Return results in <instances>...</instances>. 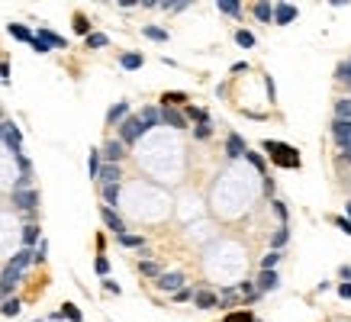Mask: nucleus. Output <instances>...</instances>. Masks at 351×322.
<instances>
[{"mask_svg":"<svg viewBox=\"0 0 351 322\" xmlns=\"http://www.w3.org/2000/svg\"><path fill=\"white\" fill-rule=\"evenodd\" d=\"M39 225H35V222H26V229H23V248H29V252H32V245L35 242H39Z\"/></svg>","mask_w":351,"mask_h":322,"instance_id":"nucleus-22","label":"nucleus"},{"mask_svg":"<svg viewBox=\"0 0 351 322\" xmlns=\"http://www.w3.org/2000/svg\"><path fill=\"white\" fill-rule=\"evenodd\" d=\"M32 264V252H29V248H20V252L13 255V258H10V271H16V274H23V271H26Z\"/></svg>","mask_w":351,"mask_h":322,"instance_id":"nucleus-10","label":"nucleus"},{"mask_svg":"<svg viewBox=\"0 0 351 322\" xmlns=\"http://www.w3.org/2000/svg\"><path fill=\"white\" fill-rule=\"evenodd\" d=\"M245 151H248V148H245V139H242V136H229V139H226V155H229L232 161H235V158H245Z\"/></svg>","mask_w":351,"mask_h":322,"instance_id":"nucleus-12","label":"nucleus"},{"mask_svg":"<svg viewBox=\"0 0 351 322\" xmlns=\"http://www.w3.org/2000/svg\"><path fill=\"white\" fill-rule=\"evenodd\" d=\"M0 119H4V110H0Z\"/></svg>","mask_w":351,"mask_h":322,"instance_id":"nucleus-56","label":"nucleus"},{"mask_svg":"<svg viewBox=\"0 0 351 322\" xmlns=\"http://www.w3.org/2000/svg\"><path fill=\"white\" fill-rule=\"evenodd\" d=\"M106 45H110V39H106L103 32H90L87 35V49H106Z\"/></svg>","mask_w":351,"mask_h":322,"instance_id":"nucleus-34","label":"nucleus"},{"mask_svg":"<svg viewBox=\"0 0 351 322\" xmlns=\"http://www.w3.org/2000/svg\"><path fill=\"white\" fill-rule=\"evenodd\" d=\"M13 206L32 216V210L39 206V190H32V187L29 190H13Z\"/></svg>","mask_w":351,"mask_h":322,"instance_id":"nucleus-4","label":"nucleus"},{"mask_svg":"<svg viewBox=\"0 0 351 322\" xmlns=\"http://www.w3.org/2000/svg\"><path fill=\"white\" fill-rule=\"evenodd\" d=\"M287 242H290V229H287V225H281V229H277V232L271 235V252L281 255L284 248H287Z\"/></svg>","mask_w":351,"mask_h":322,"instance_id":"nucleus-19","label":"nucleus"},{"mask_svg":"<svg viewBox=\"0 0 351 322\" xmlns=\"http://www.w3.org/2000/svg\"><path fill=\"white\" fill-rule=\"evenodd\" d=\"M145 39H152V42H168V32L161 29V26H145Z\"/></svg>","mask_w":351,"mask_h":322,"instance_id":"nucleus-31","label":"nucleus"},{"mask_svg":"<svg viewBox=\"0 0 351 322\" xmlns=\"http://www.w3.org/2000/svg\"><path fill=\"white\" fill-rule=\"evenodd\" d=\"M145 132H149V129L139 123V116H126L123 123H119V142H123V145H132V142H139Z\"/></svg>","mask_w":351,"mask_h":322,"instance_id":"nucleus-2","label":"nucleus"},{"mask_svg":"<svg viewBox=\"0 0 351 322\" xmlns=\"http://www.w3.org/2000/svg\"><path fill=\"white\" fill-rule=\"evenodd\" d=\"M338 296H342V300H351V280H342V283H338Z\"/></svg>","mask_w":351,"mask_h":322,"instance_id":"nucleus-49","label":"nucleus"},{"mask_svg":"<svg viewBox=\"0 0 351 322\" xmlns=\"http://www.w3.org/2000/svg\"><path fill=\"white\" fill-rule=\"evenodd\" d=\"M139 123L145 129H155V126H161V110L158 106H145V110L139 113Z\"/></svg>","mask_w":351,"mask_h":322,"instance_id":"nucleus-15","label":"nucleus"},{"mask_svg":"<svg viewBox=\"0 0 351 322\" xmlns=\"http://www.w3.org/2000/svg\"><path fill=\"white\" fill-rule=\"evenodd\" d=\"M223 322H255V316H251V313H232V316H226Z\"/></svg>","mask_w":351,"mask_h":322,"instance_id":"nucleus-45","label":"nucleus"},{"mask_svg":"<svg viewBox=\"0 0 351 322\" xmlns=\"http://www.w3.org/2000/svg\"><path fill=\"white\" fill-rule=\"evenodd\" d=\"M161 110V123H168V126H174V129H184L187 126V119H184V113H177L174 106H158Z\"/></svg>","mask_w":351,"mask_h":322,"instance_id":"nucleus-13","label":"nucleus"},{"mask_svg":"<svg viewBox=\"0 0 351 322\" xmlns=\"http://www.w3.org/2000/svg\"><path fill=\"white\" fill-rule=\"evenodd\" d=\"M97 181H100V184H116L119 181V164H100Z\"/></svg>","mask_w":351,"mask_h":322,"instance_id":"nucleus-20","label":"nucleus"},{"mask_svg":"<svg viewBox=\"0 0 351 322\" xmlns=\"http://www.w3.org/2000/svg\"><path fill=\"white\" fill-rule=\"evenodd\" d=\"M297 20V7L293 4H274V23H281V26H287V23Z\"/></svg>","mask_w":351,"mask_h":322,"instance_id":"nucleus-11","label":"nucleus"},{"mask_svg":"<svg viewBox=\"0 0 351 322\" xmlns=\"http://www.w3.org/2000/svg\"><path fill=\"white\" fill-rule=\"evenodd\" d=\"M103 290H106V293H113V296L123 293V290H119V283H116V280H110V277H103Z\"/></svg>","mask_w":351,"mask_h":322,"instance_id":"nucleus-48","label":"nucleus"},{"mask_svg":"<svg viewBox=\"0 0 351 322\" xmlns=\"http://www.w3.org/2000/svg\"><path fill=\"white\" fill-rule=\"evenodd\" d=\"M0 139L7 142V148H13L20 155V145H23V132L16 129V123H10V119H0Z\"/></svg>","mask_w":351,"mask_h":322,"instance_id":"nucleus-5","label":"nucleus"},{"mask_svg":"<svg viewBox=\"0 0 351 322\" xmlns=\"http://www.w3.org/2000/svg\"><path fill=\"white\" fill-rule=\"evenodd\" d=\"M210 136H213V123H200V126H193V139L207 142Z\"/></svg>","mask_w":351,"mask_h":322,"instance_id":"nucleus-37","label":"nucleus"},{"mask_svg":"<svg viewBox=\"0 0 351 322\" xmlns=\"http://www.w3.org/2000/svg\"><path fill=\"white\" fill-rule=\"evenodd\" d=\"M35 39H39V42H45L48 45V49H65V39H62V35H55L52 29H39V32H35Z\"/></svg>","mask_w":351,"mask_h":322,"instance_id":"nucleus-17","label":"nucleus"},{"mask_svg":"<svg viewBox=\"0 0 351 322\" xmlns=\"http://www.w3.org/2000/svg\"><path fill=\"white\" fill-rule=\"evenodd\" d=\"M94 271L100 274V277H110V261H106V255H97V261H94Z\"/></svg>","mask_w":351,"mask_h":322,"instance_id":"nucleus-38","label":"nucleus"},{"mask_svg":"<svg viewBox=\"0 0 351 322\" xmlns=\"http://www.w3.org/2000/svg\"><path fill=\"white\" fill-rule=\"evenodd\" d=\"M139 271L145 274V277H161V264H158V261H142Z\"/></svg>","mask_w":351,"mask_h":322,"instance_id":"nucleus-32","label":"nucleus"},{"mask_svg":"<svg viewBox=\"0 0 351 322\" xmlns=\"http://www.w3.org/2000/svg\"><path fill=\"white\" fill-rule=\"evenodd\" d=\"M245 158H248L251 164H255V168H258V171H264V158H261V155H258V151H245Z\"/></svg>","mask_w":351,"mask_h":322,"instance_id":"nucleus-47","label":"nucleus"},{"mask_svg":"<svg viewBox=\"0 0 351 322\" xmlns=\"http://www.w3.org/2000/svg\"><path fill=\"white\" fill-rule=\"evenodd\" d=\"M338 161H342V164H348V168H351V151H342V158H338Z\"/></svg>","mask_w":351,"mask_h":322,"instance_id":"nucleus-55","label":"nucleus"},{"mask_svg":"<svg viewBox=\"0 0 351 322\" xmlns=\"http://www.w3.org/2000/svg\"><path fill=\"white\" fill-rule=\"evenodd\" d=\"M100 148H90V155H87V171H90V177L97 181V174H100Z\"/></svg>","mask_w":351,"mask_h":322,"instance_id":"nucleus-29","label":"nucleus"},{"mask_svg":"<svg viewBox=\"0 0 351 322\" xmlns=\"http://www.w3.org/2000/svg\"><path fill=\"white\" fill-rule=\"evenodd\" d=\"M7 78H10V65H7V62H0V81L7 84Z\"/></svg>","mask_w":351,"mask_h":322,"instance_id":"nucleus-52","label":"nucleus"},{"mask_svg":"<svg viewBox=\"0 0 351 322\" xmlns=\"http://www.w3.org/2000/svg\"><path fill=\"white\" fill-rule=\"evenodd\" d=\"M184 119H193V123H210V113L203 110V106H184Z\"/></svg>","mask_w":351,"mask_h":322,"instance_id":"nucleus-24","label":"nucleus"},{"mask_svg":"<svg viewBox=\"0 0 351 322\" xmlns=\"http://www.w3.org/2000/svg\"><path fill=\"white\" fill-rule=\"evenodd\" d=\"M335 78H338V81H345V84L351 87V58H348V62H342V65L335 68Z\"/></svg>","mask_w":351,"mask_h":322,"instance_id":"nucleus-36","label":"nucleus"},{"mask_svg":"<svg viewBox=\"0 0 351 322\" xmlns=\"http://www.w3.org/2000/svg\"><path fill=\"white\" fill-rule=\"evenodd\" d=\"M255 20L258 23H274V4H268V0L255 4Z\"/></svg>","mask_w":351,"mask_h":322,"instance_id":"nucleus-23","label":"nucleus"},{"mask_svg":"<svg viewBox=\"0 0 351 322\" xmlns=\"http://www.w3.org/2000/svg\"><path fill=\"white\" fill-rule=\"evenodd\" d=\"M193 303H197L200 309H213L216 303H219V296L210 293V290H197V293H193Z\"/></svg>","mask_w":351,"mask_h":322,"instance_id":"nucleus-21","label":"nucleus"},{"mask_svg":"<svg viewBox=\"0 0 351 322\" xmlns=\"http://www.w3.org/2000/svg\"><path fill=\"white\" fill-rule=\"evenodd\" d=\"M7 32L13 35L16 42H26V45H32V39H35V32H32L29 26H23V23H10V26H7Z\"/></svg>","mask_w":351,"mask_h":322,"instance_id":"nucleus-14","label":"nucleus"},{"mask_svg":"<svg viewBox=\"0 0 351 322\" xmlns=\"http://www.w3.org/2000/svg\"><path fill=\"white\" fill-rule=\"evenodd\" d=\"M58 313H62V319H71V322H81L84 316H81V309L75 306V303H65L62 309H58Z\"/></svg>","mask_w":351,"mask_h":322,"instance_id":"nucleus-33","label":"nucleus"},{"mask_svg":"<svg viewBox=\"0 0 351 322\" xmlns=\"http://www.w3.org/2000/svg\"><path fill=\"white\" fill-rule=\"evenodd\" d=\"M32 49H35V52H48V45H45V42H39V39H32Z\"/></svg>","mask_w":351,"mask_h":322,"instance_id":"nucleus-54","label":"nucleus"},{"mask_svg":"<svg viewBox=\"0 0 351 322\" xmlns=\"http://www.w3.org/2000/svg\"><path fill=\"white\" fill-rule=\"evenodd\" d=\"M0 313H4V316H16L20 313V300H4V303H0Z\"/></svg>","mask_w":351,"mask_h":322,"instance_id":"nucleus-40","label":"nucleus"},{"mask_svg":"<svg viewBox=\"0 0 351 322\" xmlns=\"http://www.w3.org/2000/svg\"><path fill=\"white\" fill-rule=\"evenodd\" d=\"M335 225H338L342 232H348V235H351V219H345V216H335Z\"/></svg>","mask_w":351,"mask_h":322,"instance_id":"nucleus-50","label":"nucleus"},{"mask_svg":"<svg viewBox=\"0 0 351 322\" xmlns=\"http://www.w3.org/2000/svg\"><path fill=\"white\" fill-rule=\"evenodd\" d=\"M235 293H238L245 303H258V300H261V293L255 290V283H251V280H242L238 287H235Z\"/></svg>","mask_w":351,"mask_h":322,"instance_id":"nucleus-18","label":"nucleus"},{"mask_svg":"<svg viewBox=\"0 0 351 322\" xmlns=\"http://www.w3.org/2000/svg\"><path fill=\"white\" fill-rule=\"evenodd\" d=\"M116 203H119V187L116 184H103V206L116 210Z\"/></svg>","mask_w":351,"mask_h":322,"instance_id":"nucleus-25","label":"nucleus"},{"mask_svg":"<svg viewBox=\"0 0 351 322\" xmlns=\"http://www.w3.org/2000/svg\"><path fill=\"white\" fill-rule=\"evenodd\" d=\"M235 42L242 45V49H255V35H251L248 29H238L235 32Z\"/></svg>","mask_w":351,"mask_h":322,"instance_id":"nucleus-35","label":"nucleus"},{"mask_svg":"<svg viewBox=\"0 0 351 322\" xmlns=\"http://www.w3.org/2000/svg\"><path fill=\"white\" fill-rule=\"evenodd\" d=\"M100 216H103V225H106L110 232H116V235H123V232H126V222L119 219V213H116V210L103 206V210H100Z\"/></svg>","mask_w":351,"mask_h":322,"instance_id":"nucleus-9","label":"nucleus"},{"mask_svg":"<svg viewBox=\"0 0 351 322\" xmlns=\"http://www.w3.org/2000/svg\"><path fill=\"white\" fill-rule=\"evenodd\" d=\"M264 151L271 155V161L277 168H300V151L293 145H287V142H264Z\"/></svg>","mask_w":351,"mask_h":322,"instance_id":"nucleus-1","label":"nucleus"},{"mask_svg":"<svg viewBox=\"0 0 351 322\" xmlns=\"http://www.w3.org/2000/svg\"><path fill=\"white\" fill-rule=\"evenodd\" d=\"M277 287H281V277H277V271H261L258 280H255V290L264 296V293H274Z\"/></svg>","mask_w":351,"mask_h":322,"instance_id":"nucleus-7","label":"nucleus"},{"mask_svg":"<svg viewBox=\"0 0 351 322\" xmlns=\"http://www.w3.org/2000/svg\"><path fill=\"white\" fill-rule=\"evenodd\" d=\"M180 287H184V274L180 271H168L158 277V290H164V293H177Z\"/></svg>","mask_w":351,"mask_h":322,"instance_id":"nucleus-8","label":"nucleus"},{"mask_svg":"<svg viewBox=\"0 0 351 322\" xmlns=\"http://www.w3.org/2000/svg\"><path fill=\"white\" fill-rule=\"evenodd\" d=\"M126 158V145L119 139H110V142H103V148H100V161L103 164H119Z\"/></svg>","mask_w":351,"mask_h":322,"instance_id":"nucleus-3","label":"nucleus"},{"mask_svg":"<svg viewBox=\"0 0 351 322\" xmlns=\"http://www.w3.org/2000/svg\"><path fill=\"white\" fill-rule=\"evenodd\" d=\"M338 277H342V280H351V264H342V268H338Z\"/></svg>","mask_w":351,"mask_h":322,"instance_id":"nucleus-51","label":"nucleus"},{"mask_svg":"<svg viewBox=\"0 0 351 322\" xmlns=\"http://www.w3.org/2000/svg\"><path fill=\"white\" fill-rule=\"evenodd\" d=\"M274 216L281 219V225H287V203L284 200H274Z\"/></svg>","mask_w":351,"mask_h":322,"instance_id":"nucleus-41","label":"nucleus"},{"mask_svg":"<svg viewBox=\"0 0 351 322\" xmlns=\"http://www.w3.org/2000/svg\"><path fill=\"white\" fill-rule=\"evenodd\" d=\"M116 7H123V10H132V7H139V0H119Z\"/></svg>","mask_w":351,"mask_h":322,"instance_id":"nucleus-53","label":"nucleus"},{"mask_svg":"<svg viewBox=\"0 0 351 322\" xmlns=\"http://www.w3.org/2000/svg\"><path fill=\"white\" fill-rule=\"evenodd\" d=\"M277 261H281V255L277 252H268L261 258V271H277Z\"/></svg>","mask_w":351,"mask_h":322,"instance_id":"nucleus-39","label":"nucleus"},{"mask_svg":"<svg viewBox=\"0 0 351 322\" xmlns=\"http://www.w3.org/2000/svg\"><path fill=\"white\" fill-rule=\"evenodd\" d=\"M116 242L123 245V248H142L145 238L142 235H132V232H123V235H116Z\"/></svg>","mask_w":351,"mask_h":322,"instance_id":"nucleus-28","label":"nucleus"},{"mask_svg":"<svg viewBox=\"0 0 351 322\" xmlns=\"http://www.w3.org/2000/svg\"><path fill=\"white\" fill-rule=\"evenodd\" d=\"M142 62H145V58H142L139 52H126L123 58H119V65H123L126 71H139V68H142Z\"/></svg>","mask_w":351,"mask_h":322,"instance_id":"nucleus-26","label":"nucleus"},{"mask_svg":"<svg viewBox=\"0 0 351 322\" xmlns=\"http://www.w3.org/2000/svg\"><path fill=\"white\" fill-rule=\"evenodd\" d=\"M126 116H129V103L119 100V103H113L110 110H106V123H110V126H113V123H123Z\"/></svg>","mask_w":351,"mask_h":322,"instance_id":"nucleus-16","label":"nucleus"},{"mask_svg":"<svg viewBox=\"0 0 351 322\" xmlns=\"http://www.w3.org/2000/svg\"><path fill=\"white\" fill-rule=\"evenodd\" d=\"M335 119H351V97H342L335 103Z\"/></svg>","mask_w":351,"mask_h":322,"instance_id":"nucleus-30","label":"nucleus"},{"mask_svg":"<svg viewBox=\"0 0 351 322\" xmlns=\"http://www.w3.org/2000/svg\"><path fill=\"white\" fill-rule=\"evenodd\" d=\"M16 164H20V174H29L32 171V161L26 158V155H16Z\"/></svg>","mask_w":351,"mask_h":322,"instance_id":"nucleus-46","label":"nucleus"},{"mask_svg":"<svg viewBox=\"0 0 351 322\" xmlns=\"http://www.w3.org/2000/svg\"><path fill=\"white\" fill-rule=\"evenodd\" d=\"M235 300H238V293H235V290H223V296H219V306H226V309H229V306H232Z\"/></svg>","mask_w":351,"mask_h":322,"instance_id":"nucleus-44","label":"nucleus"},{"mask_svg":"<svg viewBox=\"0 0 351 322\" xmlns=\"http://www.w3.org/2000/svg\"><path fill=\"white\" fill-rule=\"evenodd\" d=\"M193 293H197V290H190V287H180V290L174 293V303H190V300H193Z\"/></svg>","mask_w":351,"mask_h":322,"instance_id":"nucleus-42","label":"nucleus"},{"mask_svg":"<svg viewBox=\"0 0 351 322\" xmlns=\"http://www.w3.org/2000/svg\"><path fill=\"white\" fill-rule=\"evenodd\" d=\"M75 29H78L81 35H90V23H87V16H81V13H78V16H75Z\"/></svg>","mask_w":351,"mask_h":322,"instance_id":"nucleus-43","label":"nucleus"},{"mask_svg":"<svg viewBox=\"0 0 351 322\" xmlns=\"http://www.w3.org/2000/svg\"><path fill=\"white\" fill-rule=\"evenodd\" d=\"M332 136L345 151H351V119H332Z\"/></svg>","mask_w":351,"mask_h":322,"instance_id":"nucleus-6","label":"nucleus"},{"mask_svg":"<svg viewBox=\"0 0 351 322\" xmlns=\"http://www.w3.org/2000/svg\"><path fill=\"white\" fill-rule=\"evenodd\" d=\"M216 7H219V13H226V16H242L238 0H216Z\"/></svg>","mask_w":351,"mask_h":322,"instance_id":"nucleus-27","label":"nucleus"}]
</instances>
